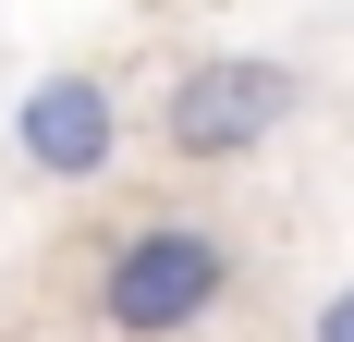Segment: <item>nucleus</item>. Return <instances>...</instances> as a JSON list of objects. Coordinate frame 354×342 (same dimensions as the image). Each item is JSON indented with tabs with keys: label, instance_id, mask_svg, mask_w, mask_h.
Returning a JSON list of instances; mask_svg holds the SVG:
<instances>
[{
	"label": "nucleus",
	"instance_id": "nucleus-1",
	"mask_svg": "<svg viewBox=\"0 0 354 342\" xmlns=\"http://www.w3.org/2000/svg\"><path fill=\"white\" fill-rule=\"evenodd\" d=\"M220 294H232V233L196 220V208H147L98 257V330L110 342H183Z\"/></svg>",
	"mask_w": 354,
	"mask_h": 342
},
{
	"label": "nucleus",
	"instance_id": "nucleus-2",
	"mask_svg": "<svg viewBox=\"0 0 354 342\" xmlns=\"http://www.w3.org/2000/svg\"><path fill=\"white\" fill-rule=\"evenodd\" d=\"M293 110H306V73H293V62H269V49H208V62L171 73V98H159V147L196 159V171H220V159H257Z\"/></svg>",
	"mask_w": 354,
	"mask_h": 342
},
{
	"label": "nucleus",
	"instance_id": "nucleus-3",
	"mask_svg": "<svg viewBox=\"0 0 354 342\" xmlns=\"http://www.w3.org/2000/svg\"><path fill=\"white\" fill-rule=\"evenodd\" d=\"M12 159H25L37 183H98V171L122 159V98H110V73H86V62L37 73L25 98H12Z\"/></svg>",
	"mask_w": 354,
	"mask_h": 342
},
{
	"label": "nucleus",
	"instance_id": "nucleus-4",
	"mask_svg": "<svg viewBox=\"0 0 354 342\" xmlns=\"http://www.w3.org/2000/svg\"><path fill=\"white\" fill-rule=\"evenodd\" d=\"M306 342H354V281H342V294H330L318 318H306Z\"/></svg>",
	"mask_w": 354,
	"mask_h": 342
}]
</instances>
